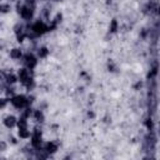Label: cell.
Segmentation results:
<instances>
[{
	"instance_id": "obj_24",
	"label": "cell",
	"mask_w": 160,
	"mask_h": 160,
	"mask_svg": "<svg viewBox=\"0 0 160 160\" xmlns=\"http://www.w3.org/2000/svg\"><path fill=\"white\" fill-rule=\"evenodd\" d=\"M9 1H15V0H9Z\"/></svg>"
},
{
	"instance_id": "obj_22",
	"label": "cell",
	"mask_w": 160,
	"mask_h": 160,
	"mask_svg": "<svg viewBox=\"0 0 160 160\" xmlns=\"http://www.w3.org/2000/svg\"><path fill=\"white\" fill-rule=\"evenodd\" d=\"M38 0H24V2L25 4H29V5H34L35 6V2H36Z\"/></svg>"
},
{
	"instance_id": "obj_20",
	"label": "cell",
	"mask_w": 160,
	"mask_h": 160,
	"mask_svg": "<svg viewBox=\"0 0 160 160\" xmlns=\"http://www.w3.org/2000/svg\"><path fill=\"white\" fill-rule=\"evenodd\" d=\"M142 88V82L139 80V81H136L135 84H134V90H140Z\"/></svg>"
},
{
	"instance_id": "obj_1",
	"label": "cell",
	"mask_w": 160,
	"mask_h": 160,
	"mask_svg": "<svg viewBox=\"0 0 160 160\" xmlns=\"http://www.w3.org/2000/svg\"><path fill=\"white\" fill-rule=\"evenodd\" d=\"M16 11H18V14L20 15V18H21L24 21L30 22V21L32 20L34 15H35V6L18 1V2H16Z\"/></svg>"
},
{
	"instance_id": "obj_7",
	"label": "cell",
	"mask_w": 160,
	"mask_h": 160,
	"mask_svg": "<svg viewBox=\"0 0 160 160\" xmlns=\"http://www.w3.org/2000/svg\"><path fill=\"white\" fill-rule=\"evenodd\" d=\"M16 122H18V118L15 115H6L2 120V125L9 130L14 129L16 126Z\"/></svg>"
},
{
	"instance_id": "obj_2",
	"label": "cell",
	"mask_w": 160,
	"mask_h": 160,
	"mask_svg": "<svg viewBox=\"0 0 160 160\" xmlns=\"http://www.w3.org/2000/svg\"><path fill=\"white\" fill-rule=\"evenodd\" d=\"M9 102H10L15 109H18V110H22V109H25L26 106H31V105L29 104L28 96L24 95V94H15L14 96H11V98L9 99Z\"/></svg>"
},
{
	"instance_id": "obj_5",
	"label": "cell",
	"mask_w": 160,
	"mask_h": 160,
	"mask_svg": "<svg viewBox=\"0 0 160 160\" xmlns=\"http://www.w3.org/2000/svg\"><path fill=\"white\" fill-rule=\"evenodd\" d=\"M16 76H18V81H19L21 85H24L29 79L32 78V70H29V69H26L25 66H22V68H20V69L18 70Z\"/></svg>"
},
{
	"instance_id": "obj_17",
	"label": "cell",
	"mask_w": 160,
	"mask_h": 160,
	"mask_svg": "<svg viewBox=\"0 0 160 160\" xmlns=\"http://www.w3.org/2000/svg\"><path fill=\"white\" fill-rule=\"evenodd\" d=\"M108 70L109 71H111V72H114V71H116V65L110 60L109 62H108Z\"/></svg>"
},
{
	"instance_id": "obj_4",
	"label": "cell",
	"mask_w": 160,
	"mask_h": 160,
	"mask_svg": "<svg viewBox=\"0 0 160 160\" xmlns=\"http://www.w3.org/2000/svg\"><path fill=\"white\" fill-rule=\"evenodd\" d=\"M38 61H39L38 56H36L35 54L30 52V51H29V52H26V54H24V55H22V58H21L22 66H25L26 69L32 70V71H34V69L38 66Z\"/></svg>"
},
{
	"instance_id": "obj_10",
	"label": "cell",
	"mask_w": 160,
	"mask_h": 160,
	"mask_svg": "<svg viewBox=\"0 0 160 160\" xmlns=\"http://www.w3.org/2000/svg\"><path fill=\"white\" fill-rule=\"evenodd\" d=\"M22 50L20 49V48H11L10 49V51H9V56H10V59L11 60H21V58H22Z\"/></svg>"
},
{
	"instance_id": "obj_3",
	"label": "cell",
	"mask_w": 160,
	"mask_h": 160,
	"mask_svg": "<svg viewBox=\"0 0 160 160\" xmlns=\"http://www.w3.org/2000/svg\"><path fill=\"white\" fill-rule=\"evenodd\" d=\"M30 146H32L34 149H38L42 145V130L41 128L36 126L31 130V135H30Z\"/></svg>"
},
{
	"instance_id": "obj_9",
	"label": "cell",
	"mask_w": 160,
	"mask_h": 160,
	"mask_svg": "<svg viewBox=\"0 0 160 160\" xmlns=\"http://www.w3.org/2000/svg\"><path fill=\"white\" fill-rule=\"evenodd\" d=\"M5 72V85H15L18 82V76L15 72L11 71H4Z\"/></svg>"
},
{
	"instance_id": "obj_15",
	"label": "cell",
	"mask_w": 160,
	"mask_h": 160,
	"mask_svg": "<svg viewBox=\"0 0 160 160\" xmlns=\"http://www.w3.org/2000/svg\"><path fill=\"white\" fill-rule=\"evenodd\" d=\"M158 75V65L155 64L151 69H150V71H149V75H148V78L149 79H152V78H155Z\"/></svg>"
},
{
	"instance_id": "obj_11",
	"label": "cell",
	"mask_w": 160,
	"mask_h": 160,
	"mask_svg": "<svg viewBox=\"0 0 160 160\" xmlns=\"http://www.w3.org/2000/svg\"><path fill=\"white\" fill-rule=\"evenodd\" d=\"M50 54V50L48 46H39L36 49V56L38 59H46Z\"/></svg>"
},
{
	"instance_id": "obj_13",
	"label": "cell",
	"mask_w": 160,
	"mask_h": 160,
	"mask_svg": "<svg viewBox=\"0 0 160 160\" xmlns=\"http://www.w3.org/2000/svg\"><path fill=\"white\" fill-rule=\"evenodd\" d=\"M119 21L116 20V19H111L110 20V24H109V32L110 34H115V32H118V30H119Z\"/></svg>"
},
{
	"instance_id": "obj_6",
	"label": "cell",
	"mask_w": 160,
	"mask_h": 160,
	"mask_svg": "<svg viewBox=\"0 0 160 160\" xmlns=\"http://www.w3.org/2000/svg\"><path fill=\"white\" fill-rule=\"evenodd\" d=\"M42 149L46 151V154L50 156L52 154H55L58 150H59V144L56 141H52V140H49L46 141L45 144H42Z\"/></svg>"
},
{
	"instance_id": "obj_21",
	"label": "cell",
	"mask_w": 160,
	"mask_h": 160,
	"mask_svg": "<svg viewBox=\"0 0 160 160\" xmlns=\"http://www.w3.org/2000/svg\"><path fill=\"white\" fill-rule=\"evenodd\" d=\"M9 142L12 144V145H16V144H18V139H16L15 136H11V135H10V136H9Z\"/></svg>"
},
{
	"instance_id": "obj_14",
	"label": "cell",
	"mask_w": 160,
	"mask_h": 160,
	"mask_svg": "<svg viewBox=\"0 0 160 160\" xmlns=\"http://www.w3.org/2000/svg\"><path fill=\"white\" fill-rule=\"evenodd\" d=\"M11 5L9 2H0V15H5L9 14L11 11Z\"/></svg>"
},
{
	"instance_id": "obj_8",
	"label": "cell",
	"mask_w": 160,
	"mask_h": 160,
	"mask_svg": "<svg viewBox=\"0 0 160 160\" xmlns=\"http://www.w3.org/2000/svg\"><path fill=\"white\" fill-rule=\"evenodd\" d=\"M31 118H32L38 124H44V121H45V114H44L42 109H40V108H39V109H34Z\"/></svg>"
},
{
	"instance_id": "obj_19",
	"label": "cell",
	"mask_w": 160,
	"mask_h": 160,
	"mask_svg": "<svg viewBox=\"0 0 160 160\" xmlns=\"http://www.w3.org/2000/svg\"><path fill=\"white\" fill-rule=\"evenodd\" d=\"M145 126H146L149 130L152 129V121H151V119H146V120H145Z\"/></svg>"
},
{
	"instance_id": "obj_16",
	"label": "cell",
	"mask_w": 160,
	"mask_h": 160,
	"mask_svg": "<svg viewBox=\"0 0 160 160\" xmlns=\"http://www.w3.org/2000/svg\"><path fill=\"white\" fill-rule=\"evenodd\" d=\"M8 104H9V98H2V96H0V110H4L6 106H8Z\"/></svg>"
},
{
	"instance_id": "obj_18",
	"label": "cell",
	"mask_w": 160,
	"mask_h": 160,
	"mask_svg": "<svg viewBox=\"0 0 160 160\" xmlns=\"http://www.w3.org/2000/svg\"><path fill=\"white\" fill-rule=\"evenodd\" d=\"M8 149V144L4 140H0V151H5Z\"/></svg>"
},
{
	"instance_id": "obj_12",
	"label": "cell",
	"mask_w": 160,
	"mask_h": 160,
	"mask_svg": "<svg viewBox=\"0 0 160 160\" xmlns=\"http://www.w3.org/2000/svg\"><path fill=\"white\" fill-rule=\"evenodd\" d=\"M31 135V130H29V128H19L18 129V136L19 139H22V140H26L29 139Z\"/></svg>"
},
{
	"instance_id": "obj_23",
	"label": "cell",
	"mask_w": 160,
	"mask_h": 160,
	"mask_svg": "<svg viewBox=\"0 0 160 160\" xmlns=\"http://www.w3.org/2000/svg\"><path fill=\"white\" fill-rule=\"evenodd\" d=\"M88 118H89V119H94V118H95V112H94V111H91V110H90V111H88Z\"/></svg>"
}]
</instances>
